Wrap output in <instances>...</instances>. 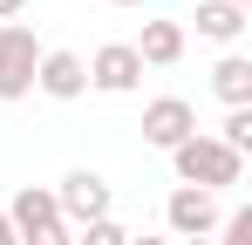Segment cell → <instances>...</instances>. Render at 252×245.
Instances as JSON below:
<instances>
[{
	"label": "cell",
	"mask_w": 252,
	"mask_h": 245,
	"mask_svg": "<svg viewBox=\"0 0 252 245\" xmlns=\"http://www.w3.org/2000/svg\"><path fill=\"white\" fill-rule=\"evenodd\" d=\"M170 170H177V184H191V191H225V184H239L246 157H232L218 136H191V143L170 150Z\"/></svg>",
	"instance_id": "obj_1"
},
{
	"label": "cell",
	"mask_w": 252,
	"mask_h": 245,
	"mask_svg": "<svg viewBox=\"0 0 252 245\" xmlns=\"http://www.w3.org/2000/svg\"><path fill=\"white\" fill-rule=\"evenodd\" d=\"M34 68H41V41H34V28L7 21V28H0V102L34 95Z\"/></svg>",
	"instance_id": "obj_2"
},
{
	"label": "cell",
	"mask_w": 252,
	"mask_h": 245,
	"mask_svg": "<svg viewBox=\"0 0 252 245\" xmlns=\"http://www.w3.org/2000/svg\"><path fill=\"white\" fill-rule=\"evenodd\" d=\"M55 211H62V225H102L109 218V177L102 170H68L62 191H55Z\"/></svg>",
	"instance_id": "obj_3"
},
{
	"label": "cell",
	"mask_w": 252,
	"mask_h": 245,
	"mask_svg": "<svg viewBox=\"0 0 252 245\" xmlns=\"http://www.w3.org/2000/svg\"><path fill=\"white\" fill-rule=\"evenodd\" d=\"M136 82H143V61H136L129 41H102V48L89 55V89H102V95H129Z\"/></svg>",
	"instance_id": "obj_4"
},
{
	"label": "cell",
	"mask_w": 252,
	"mask_h": 245,
	"mask_svg": "<svg viewBox=\"0 0 252 245\" xmlns=\"http://www.w3.org/2000/svg\"><path fill=\"white\" fill-rule=\"evenodd\" d=\"M191 136H198V109H191L184 95H157V102L143 109V143L177 150V143H191Z\"/></svg>",
	"instance_id": "obj_5"
},
{
	"label": "cell",
	"mask_w": 252,
	"mask_h": 245,
	"mask_svg": "<svg viewBox=\"0 0 252 245\" xmlns=\"http://www.w3.org/2000/svg\"><path fill=\"white\" fill-rule=\"evenodd\" d=\"M164 225L177 232V239H211L218 232V198L211 191H191V184H177L164 204Z\"/></svg>",
	"instance_id": "obj_6"
},
{
	"label": "cell",
	"mask_w": 252,
	"mask_h": 245,
	"mask_svg": "<svg viewBox=\"0 0 252 245\" xmlns=\"http://www.w3.org/2000/svg\"><path fill=\"white\" fill-rule=\"evenodd\" d=\"M34 89H41V95H55V102H75V95L89 89V61L75 55V48H41Z\"/></svg>",
	"instance_id": "obj_7"
},
{
	"label": "cell",
	"mask_w": 252,
	"mask_h": 245,
	"mask_svg": "<svg viewBox=\"0 0 252 245\" xmlns=\"http://www.w3.org/2000/svg\"><path fill=\"white\" fill-rule=\"evenodd\" d=\"M0 211H7V225H14V245L34 239V232H48V225H62L55 191H41V184H21V191H14V204H0Z\"/></svg>",
	"instance_id": "obj_8"
},
{
	"label": "cell",
	"mask_w": 252,
	"mask_h": 245,
	"mask_svg": "<svg viewBox=\"0 0 252 245\" xmlns=\"http://www.w3.org/2000/svg\"><path fill=\"white\" fill-rule=\"evenodd\" d=\"M129 48H136L143 68H170V61H184V28L177 21H143V41H129Z\"/></svg>",
	"instance_id": "obj_9"
},
{
	"label": "cell",
	"mask_w": 252,
	"mask_h": 245,
	"mask_svg": "<svg viewBox=\"0 0 252 245\" xmlns=\"http://www.w3.org/2000/svg\"><path fill=\"white\" fill-rule=\"evenodd\" d=\"M211 89H218L232 109H252V61L246 55H225V61L211 68Z\"/></svg>",
	"instance_id": "obj_10"
},
{
	"label": "cell",
	"mask_w": 252,
	"mask_h": 245,
	"mask_svg": "<svg viewBox=\"0 0 252 245\" xmlns=\"http://www.w3.org/2000/svg\"><path fill=\"white\" fill-rule=\"evenodd\" d=\"M198 34L205 41H239L246 34V14L232 0H198Z\"/></svg>",
	"instance_id": "obj_11"
},
{
	"label": "cell",
	"mask_w": 252,
	"mask_h": 245,
	"mask_svg": "<svg viewBox=\"0 0 252 245\" xmlns=\"http://www.w3.org/2000/svg\"><path fill=\"white\" fill-rule=\"evenodd\" d=\"M218 143H225L232 157H246V150H252V109H232L225 129H218Z\"/></svg>",
	"instance_id": "obj_12"
},
{
	"label": "cell",
	"mask_w": 252,
	"mask_h": 245,
	"mask_svg": "<svg viewBox=\"0 0 252 245\" xmlns=\"http://www.w3.org/2000/svg\"><path fill=\"white\" fill-rule=\"evenodd\" d=\"M211 245H252V204H239L225 218V239H211Z\"/></svg>",
	"instance_id": "obj_13"
},
{
	"label": "cell",
	"mask_w": 252,
	"mask_h": 245,
	"mask_svg": "<svg viewBox=\"0 0 252 245\" xmlns=\"http://www.w3.org/2000/svg\"><path fill=\"white\" fill-rule=\"evenodd\" d=\"M75 245H129V232L116 225V218H102V225H82V239Z\"/></svg>",
	"instance_id": "obj_14"
},
{
	"label": "cell",
	"mask_w": 252,
	"mask_h": 245,
	"mask_svg": "<svg viewBox=\"0 0 252 245\" xmlns=\"http://www.w3.org/2000/svg\"><path fill=\"white\" fill-rule=\"evenodd\" d=\"M21 245H75V232L68 225H48V232H34V239H21Z\"/></svg>",
	"instance_id": "obj_15"
},
{
	"label": "cell",
	"mask_w": 252,
	"mask_h": 245,
	"mask_svg": "<svg viewBox=\"0 0 252 245\" xmlns=\"http://www.w3.org/2000/svg\"><path fill=\"white\" fill-rule=\"evenodd\" d=\"M21 14H28V0H0V28H7V21H21Z\"/></svg>",
	"instance_id": "obj_16"
},
{
	"label": "cell",
	"mask_w": 252,
	"mask_h": 245,
	"mask_svg": "<svg viewBox=\"0 0 252 245\" xmlns=\"http://www.w3.org/2000/svg\"><path fill=\"white\" fill-rule=\"evenodd\" d=\"M0 245H14V225H7V211H0Z\"/></svg>",
	"instance_id": "obj_17"
},
{
	"label": "cell",
	"mask_w": 252,
	"mask_h": 245,
	"mask_svg": "<svg viewBox=\"0 0 252 245\" xmlns=\"http://www.w3.org/2000/svg\"><path fill=\"white\" fill-rule=\"evenodd\" d=\"M129 245H170V239H129Z\"/></svg>",
	"instance_id": "obj_18"
},
{
	"label": "cell",
	"mask_w": 252,
	"mask_h": 245,
	"mask_svg": "<svg viewBox=\"0 0 252 245\" xmlns=\"http://www.w3.org/2000/svg\"><path fill=\"white\" fill-rule=\"evenodd\" d=\"M109 7H143V0H109Z\"/></svg>",
	"instance_id": "obj_19"
},
{
	"label": "cell",
	"mask_w": 252,
	"mask_h": 245,
	"mask_svg": "<svg viewBox=\"0 0 252 245\" xmlns=\"http://www.w3.org/2000/svg\"><path fill=\"white\" fill-rule=\"evenodd\" d=\"M232 7H239V14H252V0H232Z\"/></svg>",
	"instance_id": "obj_20"
},
{
	"label": "cell",
	"mask_w": 252,
	"mask_h": 245,
	"mask_svg": "<svg viewBox=\"0 0 252 245\" xmlns=\"http://www.w3.org/2000/svg\"><path fill=\"white\" fill-rule=\"evenodd\" d=\"M184 245H211V239H184Z\"/></svg>",
	"instance_id": "obj_21"
}]
</instances>
